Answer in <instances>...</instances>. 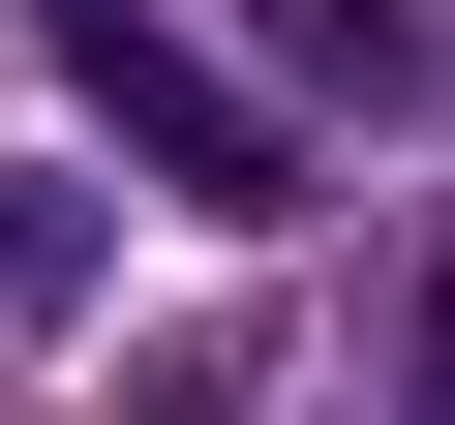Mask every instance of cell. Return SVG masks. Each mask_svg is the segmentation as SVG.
I'll return each instance as SVG.
<instances>
[{"label": "cell", "mask_w": 455, "mask_h": 425, "mask_svg": "<svg viewBox=\"0 0 455 425\" xmlns=\"http://www.w3.org/2000/svg\"><path fill=\"white\" fill-rule=\"evenodd\" d=\"M31 61L92 92L122 182H182V212H304V122H274V92H212V31H152V0H31Z\"/></svg>", "instance_id": "6da1fadb"}, {"label": "cell", "mask_w": 455, "mask_h": 425, "mask_svg": "<svg viewBox=\"0 0 455 425\" xmlns=\"http://www.w3.org/2000/svg\"><path fill=\"white\" fill-rule=\"evenodd\" d=\"M243 61H304V92L395 122V92H425V0H243Z\"/></svg>", "instance_id": "7a4b0ae2"}, {"label": "cell", "mask_w": 455, "mask_h": 425, "mask_svg": "<svg viewBox=\"0 0 455 425\" xmlns=\"http://www.w3.org/2000/svg\"><path fill=\"white\" fill-rule=\"evenodd\" d=\"M122 425H274V334H243V304H182V334L122 365Z\"/></svg>", "instance_id": "3957f363"}, {"label": "cell", "mask_w": 455, "mask_h": 425, "mask_svg": "<svg viewBox=\"0 0 455 425\" xmlns=\"http://www.w3.org/2000/svg\"><path fill=\"white\" fill-rule=\"evenodd\" d=\"M92 244H122V212H92V182H0V304H61Z\"/></svg>", "instance_id": "277c9868"}, {"label": "cell", "mask_w": 455, "mask_h": 425, "mask_svg": "<svg viewBox=\"0 0 455 425\" xmlns=\"http://www.w3.org/2000/svg\"><path fill=\"white\" fill-rule=\"evenodd\" d=\"M395 395H425V425H455V244H425V274H395Z\"/></svg>", "instance_id": "5b68a950"}]
</instances>
